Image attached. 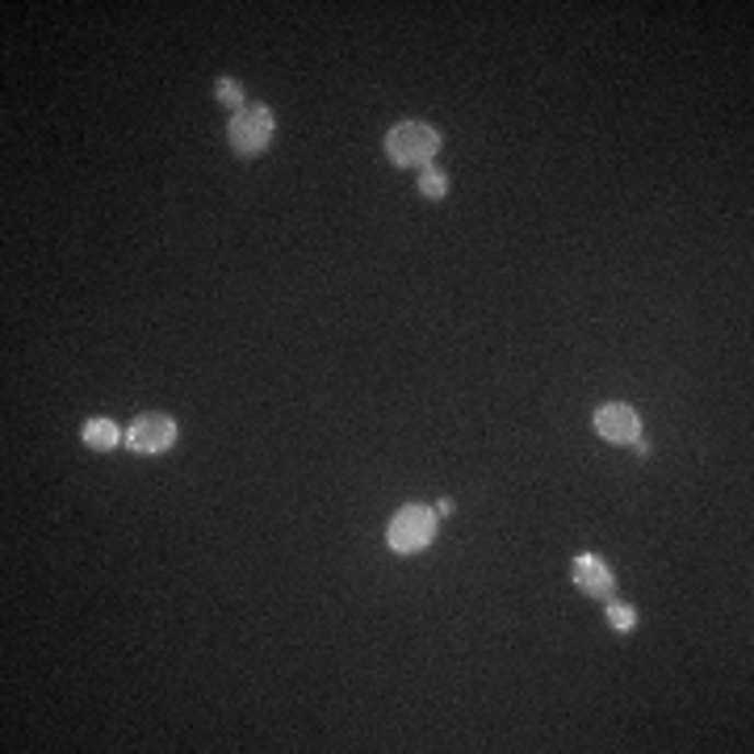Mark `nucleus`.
Here are the masks:
<instances>
[{
	"label": "nucleus",
	"instance_id": "obj_7",
	"mask_svg": "<svg viewBox=\"0 0 754 754\" xmlns=\"http://www.w3.org/2000/svg\"><path fill=\"white\" fill-rule=\"evenodd\" d=\"M122 432L110 420H93V424H84V445L96 448V453H110V448H118Z\"/></svg>",
	"mask_w": 754,
	"mask_h": 754
},
{
	"label": "nucleus",
	"instance_id": "obj_4",
	"mask_svg": "<svg viewBox=\"0 0 754 754\" xmlns=\"http://www.w3.org/2000/svg\"><path fill=\"white\" fill-rule=\"evenodd\" d=\"M595 432L604 441H613V445H633L641 436V420H637V411L629 402H604L595 411Z\"/></svg>",
	"mask_w": 754,
	"mask_h": 754
},
{
	"label": "nucleus",
	"instance_id": "obj_3",
	"mask_svg": "<svg viewBox=\"0 0 754 754\" xmlns=\"http://www.w3.org/2000/svg\"><path fill=\"white\" fill-rule=\"evenodd\" d=\"M273 142V114L269 105H248L231 118V147L236 156H260Z\"/></svg>",
	"mask_w": 754,
	"mask_h": 754
},
{
	"label": "nucleus",
	"instance_id": "obj_6",
	"mask_svg": "<svg viewBox=\"0 0 754 754\" xmlns=\"http://www.w3.org/2000/svg\"><path fill=\"white\" fill-rule=\"evenodd\" d=\"M570 574H574V587L587 591L591 599H608V595L616 591L613 570H608V562H604V558H595V553H583V558H574Z\"/></svg>",
	"mask_w": 754,
	"mask_h": 754
},
{
	"label": "nucleus",
	"instance_id": "obj_10",
	"mask_svg": "<svg viewBox=\"0 0 754 754\" xmlns=\"http://www.w3.org/2000/svg\"><path fill=\"white\" fill-rule=\"evenodd\" d=\"M214 93H218V101H222V105H231V110H248V105H243V93H239V84L236 80H218V89H214Z\"/></svg>",
	"mask_w": 754,
	"mask_h": 754
},
{
	"label": "nucleus",
	"instance_id": "obj_9",
	"mask_svg": "<svg viewBox=\"0 0 754 754\" xmlns=\"http://www.w3.org/2000/svg\"><path fill=\"white\" fill-rule=\"evenodd\" d=\"M608 625H613L616 633H629L637 625L633 608H629V604H608Z\"/></svg>",
	"mask_w": 754,
	"mask_h": 754
},
{
	"label": "nucleus",
	"instance_id": "obj_8",
	"mask_svg": "<svg viewBox=\"0 0 754 754\" xmlns=\"http://www.w3.org/2000/svg\"><path fill=\"white\" fill-rule=\"evenodd\" d=\"M420 193H424V197H445L448 176L445 172H436V168H424V172H420Z\"/></svg>",
	"mask_w": 754,
	"mask_h": 754
},
{
	"label": "nucleus",
	"instance_id": "obj_1",
	"mask_svg": "<svg viewBox=\"0 0 754 754\" xmlns=\"http://www.w3.org/2000/svg\"><path fill=\"white\" fill-rule=\"evenodd\" d=\"M436 147H441V135L427 122H402L386 135V156L399 168H427Z\"/></svg>",
	"mask_w": 754,
	"mask_h": 754
},
{
	"label": "nucleus",
	"instance_id": "obj_2",
	"mask_svg": "<svg viewBox=\"0 0 754 754\" xmlns=\"http://www.w3.org/2000/svg\"><path fill=\"white\" fill-rule=\"evenodd\" d=\"M432 533H436V507L411 503V507H402L399 516L390 519L386 541H390L395 553H424L427 545H432Z\"/></svg>",
	"mask_w": 754,
	"mask_h": 754
},
{
	"label": "nucleus",
	"instance_id": "obj_5",
	"mask_svg": "<svg viewBox=\"0 0 754 754\" xmlns=\"http://www.w3.org/2000/svg\"><path fill=\"white\" fill-rule=\"evenodd\" d=\"M126 441H130L135 453H164V448L176 445V424L164 420V415H142V420L130 424Z\"/></svg>",
	"mask_w": 754,
	"mask_h": 754
}]
</instances>
